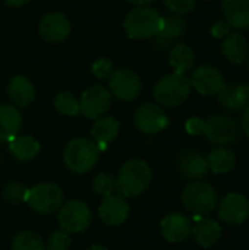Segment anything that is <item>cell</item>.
Returning a JSON list of instances; mask_svg holds the SVG:
<instances>
[{
  "mask_svg": "<svg viewBox=\"0 0 249 250\" xmlns=\"http://www.w3.org/2000/svg\"><path fill=\"white\" fill-rule=\"evenodd\" d=\"M153 180L150 166L139 158L126 161L117 176L116 189L123 198H135L144 193Z\"/></svg>",
  "mask_w": 249,
  "mask_h": 250,
  "instance_id": "obj_1",
  "label": "cell"
},
{
  "mask_svg": "<svg viewBox=\"0 0 249 250\" xmlns=\"http://www.w3.org/2000/svg\"><path fill=\"white\" fill-rule=\"evenodd\" d=\"M98 154L100 151L94 141L88 138H75L66 145L63 160L72 173L85 174L97 164Z\"/></svg>",
  "mask_w": 249,
  "mask_h": 250,
  "instance_id": "obj_2",
  "label": "cell"
},
{
  "mask_svg": "<svg viewBox=\"0 0 249 250\" xmlns=\"http://www.w3.org/2000/svg\"><path fill=\"white\" fill-rule=\"evenodd\" d=\"M161 25L163 18L158 15V12L147 6H138L136 9L131 10L123 22L128 37L134 40H147L156 37L160 32Z\"/></svg>",
  "mask_w": 249,
  "mask_h": 250,
  "instance_id": "obj_3",
  "label": "cell"
},
{
  "mask_svg": "<svg viewBox=\"0 0 249 250\" xmlns=\"http://www.w3.org/2000/svg\"><path fill=\"white\" fill-rule=\"evenodd\" d=\"M191 81L182 73L163 76L154 86V98L166 107H176L185 103L191 94Z\"/></svg>",
  "mask_w": 249,
  "mask_h": 250,
  "instance_id": "obj_4",
  "label": "cell"
},
{
  "mask_svg": "<svg viewBox=\"0 0 249 250\" xmlns=\"http://www.w3.org/2000/svg\"><path fill=\"white\" fill-rule=\"evenodd\" d=\"M182 202L194 215H208L217 208V192L205 182H192L183 189Z\"/></svg>",
  "mask_w": 249,
  "mask_h": 250,
  "instance_id": "obj_5",
  "label": "cell"
},
{
  "mask_svg": "<svg viewBox=\"0 0 249 250\" xmlns=\"http://www.w3.org/2000/svg\"><path fill=\"white\" fill-rule=\"evenodd\" d=\"M25 202L34 212L48 215L60 208L63 202V192L57 185L41 183L31 189H26Z\"/></svg>",
  "mask_w": 249,
  "mask_h": 250,
  "instance_id": "obj_6",
  "label": "cell"
},
{
  "mask_svg": "<svg viewBox=\"0 0 249 250\" xmlns=\"http://www.w3.org/2000/svg\"><path fill=\"white\" fill-rule=\"evenodd\" d=\"M59 223L66 233L78 234L85 231L91 224V211L82 201H68L59 212Z\"/></svg>",
  "mask_w": 249,
  "mask_h": 250,
  "instance_id": "obj_7",
  "label": "cell"
},
{
  "mask_svg": "<svg viewBox=\"0 0 249 250\" xmlns=\"http://www.w3.org/2000/svg\"><path fill=\"white\" fill-rule=\"evenodd\" d=\"M112 105V92L103 85H94L85 89L79 100V113L88 119L103 117Z\"/></svg>",
  "mask_w": 249,
  "mask_h": 250,
  "instance_id": "obj_8",
  "label": "cell"
},
{
  "mask_svg": "<svg viewBox=\"0 0 249 250\" xmlns=\"http://www.w3.org/2000/svg\"><path fill=\"white\" fill-rule=\"evenodd\" d=\"M110 92L120 101L135 100L142 88L139 76L131 69H117L110 75L109 81Z\"/></svg>",
  "mask_w": 249,
  "mask_h": 250,
  "instance_id": "obj_9",
  "label": "cell"
},
{
  "mask_svg": "<svg viewBox=\"0 0 249 250\" xmlns=\"http://www.w3.org/2000/svg\"><path fill=\"white\" fill-rule=\"evenodd\" d=\"M135 126L139 132L145 135H154L164 130L169 126V119L160 105L153 103H145L135 111Z\"/></svg>",
  "mask_w": 249,
  "mask_h": 250,
  "instance_id": "obj_10",
  "label": "cell"
},
{
  "mask_svg": "<svg viewBox=\"0 0 249 250\" xmlns=\"http://www.w3.org/2000/svg\"><path fill=\"white\" fill-rule=\"evenodd\" d=\"M239 127L236 122L227 116L216 114L205 120L204 135L207 139L216 145H226L236 139Z\"/></svg>",
  "mask_w": 249,
  "mask_h": 250,
  "instance_id": "obj_11",
  "label": "cell"
},
{
  "mask_svg": "<svg viewBox=\"0 0 249 250\" xmlns=\"http://www.w3.org/2000/svg\"><path fill=\"white\" fill-rule=\"evenodd\" d=\"M219 218L227 224L239 226L249 217V201L241 193H229L219 204Z\"/></svg>",
  "mask_w": 249,
  "mask_h": 250,
  "instance_id": "obj_12",
  "label": "cell"
},
{
  "mask_svg": "<svg viewBox=\"0 0 249 250\" xmlns=\"http://www.w3.org/2000/svg\"><path fill=\"white\" fill-rule=\"evenodd\" d=\"M191 85L201 95H216L225 85V78L222 72L214 66H200L194 70L191 78Z\"/></svg>",
  "mask_w": 249,
  "mask_h": 250,
  "instance_id": "obj_13",
  "label": "cell"
},
{
  "mask_svg": "<svg viewBox=\"0 0 249 250\" xmlns=\"http://www.w3.org/2000/svg\"><path fill=\"white\" fill-rule=\"evenodd\" d=\"M100 218L104 224L117 227L125 223L129 214V205L120 193H112L104 196L100 208H98Z\"/></svg>",
  "mask_w": 249,
  "mask_h": 250,
  "instance_id": "obj_14",
  "label": "cell"
},
{
  "mask_svg": "<svg viewBox=\"0 0 249 250\" xmlns=\"http://www.w3.org/2000/svg\"><path fill=\"white\" fill-rule=\"evenodd\" d=\"M70 34V22L60 12L47 13L40 22V35L48 42H60Z\"/></svg>",
  "mask_w": 249,
  "mask_h": 250,
  "instance_id": "obj_15",
  "label": "cell"
},
{
  "mask_svg": "<svg viewBox=\"0 0 249 250\" xmlns=\"http://www.w3.org/2000/svg\"><path fill=\"white\" fill-rule=\"evenodd\" d=\"M191 233V220L181 212L169 214L161 221V234L170 243H182L189 237Z\"/></svg>",
  "mask_w": 249,
  "mask_h": 250,
  "instance_id": "obj_16",
  "label": "cell"
},
{
  "mask_svg": "<svg viewBox=\"0 0 249 250\" xmlns=\"http://www.w3.org/2000/svg\"><path fill=\"white\" fill-rule=\"evenodd\" d=\"M179 170L189 180H200L208 173L207 158L194 149H186L179 155Z\"/></svg>",
  "mask_w": 249,
  "mask_h": 250,
  "instance_id": "obj_17",
  "label": "cell"
},
{
  "mask_svg": "<svg viewBox=\"0 0 249 250\" xmlns=\"http://www.w3.org/2000/svg\"><path fill=\"white\" fill-rule=\"evenodd\" d=\"M223 15L229 26L235 29H248L249 0H223Z\"/></svg>",
  "mask_w": 249,
  "mask_h": 250,
  "instance_id": "obj_18",
  "label": "cell"
},
{
  "mask_svg": "<svg viewBox=\"0 0 249 250\" xmlns=\"http://www.w3.org/2000/svg\"><path fill=\"white\" fill-rule=\"evenodd\" d=\"M192 233L197 243L204 249L213 248L222 239V227L211 218H198L195 227H192Z\"/></svg>",
  "mask_w": 249,
  "mask_h": 250,
  "instance_id": "obj_19",
  "label": "cell"
},
{
  "mask_svg": "<svg viewBox=\"0 0 249 250\" xmlns=\"http://www.w3.org/2000/svg\"><path fill=\"white\" fill-rule=\"evenodd\" d=\"M217 95L222 105L230 110H241L249 104V85L225 83Z\"/></svg>",
  "mask_w": 249,
  "mask_h": 250,
  "instance_id": "obj_20",
  "label": "cell"
},
{
  "mask_svg": "<svg viewBox=\"0 0 249 250\" xmlns=\"http://www.w3.org/2000/svg\"><path fill=\"white\" fill-rule=\"evenodd\" d=\"M7 94L12 103L18 107H26L35 100V88L25 76H15L9 82Z\"/></svg>",
  "mask_w": 249,
  "mask_h": 250,
  "instance_id": "obj_21",
  "label": "cell"
},
{
  "mask_svg": "<svg viewBox=\"0 0 249 250\" xmlns=\"http://www.w3.org/2000/svg\"><path fill=\"white\" fill-rule=\"evenodd\" d=\"M22 126V117L13 105H0V141L10 142L18 136Z\"/></svg>",
  "mask_w": 249,
  "mask_h": 250,
  "instance_id": "obj_22",
  "label": "cell"
},
{
  "mask_svg": "<svg viewBox=\"0 0 249 250\" xmlns=\"http://www.w3.org/2000/svg\"><path fill=\"white\" fill-rule=\"evenodd\" d=\"M119 122L113 117H100L95 120L92 129H91V135L97 144L98 151H104L107 148V144L112 142L117 135H119Z\"/></svg>",
  "mask_w": 249,
  "mask_h": 250,
  "instance_id": "obj_23",
  "label": "cell"
},
{
  "mask_svg": "<svg viewBox=\"0 0 249 250\" xmlns=\"http://www.w3.org/2000/svg\"><path fill=\"white\" fill-rule=\"evenodd\" d=\"M222 53L223 56L230 62V63H235V64H239L242 63L249 54V44L248 40L239 34V32H235V34H229L225 40V42L222 44Z\"/></svg>",
  "mask_w": 249,
  "mask_h": 250,
  "instance_id": "obj_24",
  "label": "cell"
},
{
  "mask_svg": "<svg viewBox=\"0 0 249 250\" xmlns=\"http://www.w3.org/2000/svg\"><path fill=\"white\" fill-rule=\"evenodd\" d=\"M186 29V22L176 13L163 18V25L157 37V44L160 47H167L175 40H178Z\"/></svg>",
  "mask_w": 249,
  "mask_h": 250,
  "instance_id": "obj_25",
  "label": "cell"
},
{
  "mask_svg": "<svg viewBox=\"0 0 249 250\" xmlns=\"http://www.w3.org/2000/svg\"><path fill=\"white\" fill-rule=\"evenodd\" d=\"M10 154L19 161H31L40 152V144L32 136H15L9 144Z\"/></svg>",
  "mask_w": 249,
  "mask_h": 250,
  "instance_id": "obj_26",
  "label": "cell"
},
{
  "mask_svg": "<svg viewBox=\"0 0 249 250\" xmlns=\"http://www.w3.org/2000/svg\"><path fill=\"white\" fill-rule=\"evenodd\" d=\"M207 163H208V168L213 173H216V174H226V173H229V171H232L235 168L236 157H235L233 151H230L229 148L219 146V148L213 149L208 154Z\"/></svg>",
  "mask_w": 249,
  "mask_h": 250,
  "instance_id": "obj_27",
  "label": "cell"
},
{
  "mask_svg": "<svg viewBox=\"0 0 249 250\" xmlns=\"http://www.w3.org/2000/svg\"><path fill=\"white\" fill-rule=\"evenodd\" d=\"M169 62H170V64L175 67L176 73L185 75L188 70H191V69L194 67V63H195V53H194V50H192L189 45H186V44H176V45H173V48L170 50Z\"/></svg>",
  "mask_w": 249,
  "mask_h": 250,
  "instance_id": "obj_28",
  "label": "cell"
},
{
  "mask_svg": "<svg viewBox=\"0 0 249 250\" xmlns=\"http://www.w3.org/2000/svg\"><path fill=\"white\" fill-rule=\"evenodd\" d=\"M12 250H45V245L37 233L21 231L13 237Z\"/></svg>",
  "mask_w": 249,
  "mask_h": 250,
  "instance_id": "obj_29",
  "label": "cell"
},
{
  "mask_svg": "<svg viewBox=\"0 0 249 250\" xmlns=\"http://www.w3.org/2000/svg\"><path fill=\"white\" fill-rule=\"evenodd\" d=\"M54 108L65 116H76L79 113V101L70 92H59L54 98Z\"/></svg>",
  "mask_w": 249,
  "mask_h": 250,
  "instance_id": "obj_30",
  "label": "cell"
},
{
  "mask_svg": "<svg viewBox=\"0 0 249 250\" xmlns=\"http://www.w3.org/2000/svg\"><path fill=\"white\" fill-rule=\"evenodd\" d=\"M92 188L97 193L103 195V196H109L116 190V180L113 176L101 173L97 177H94L92 180Z\"/></svg>",
  "mask_w": 249,
  "mask_h": 250,
  "instance_id": "obj_31",
  "label": "cell"
},
{
  "mask_svg": "<svg viewBox=\"0 0 249 250\" xmlns=\"http://www.w3.org/2000/svg\"><path fill=\"white\" fill-rule=\"evenodd\" d=\"M25 195L26 189L19 183H7L3 189V198L12 205H19L25 202Z\"/></svg>",
  "mask_w": 249,
  "mask_h": 250,
  "instance_id": "obj_32",
  "label": "cell"
},
{
  "mask_svg": "<svg viewBox=\"0 0 249 250\" xmlns=\"http://www.w3.org/2000/svg\"><path fill=\"white\" fill-rule=\"evenodd\" d=\"M70 246V237L69 233L65 230H57L53 231L45 243V250H68Z\"/></svg>",
  "mask_w": 249,
  "mask_h": 250,
  "instance_id": "obj_33",
  "label": "cell"
},
{
  "mask_svg": "<svg viewBox=\"0 0 249 250\" xmlns=\"http://www.w3.org/2000/svg\"><path fill=\"white\" fill-rule=\"evenodd\" d=\"M164 4L173 13L185 15V13L192 12L195 6V0H164Z\"/></svg>",
  "mask_w": 249,
  "mask_h": 250,
  "instance_id": "obj_34",
  "label": "cell"
},
{
  "mask_svg": "<svg viewBox=\"0 0 249 250\" xmlns=\"http://www.w3.org/2000/svg\"><path fill=\"white\" fill-rule=\"evenodd\" d=\"M112 62L109 59H98L94 64H92V73L100 78V79H104L107 76L112 75Z\"/></svg>",
  "mask_w": 249,
  "mask_h": 250,
  "instance_id": "obj_35",
  "label": "cell"
},
{
  "mask_svg": "<svg viewBox=\"0 0 249 250\" xmlns=\"http://www.w3.org/2000/svg\"><path fill=\"white\" fill-rule=\"evenodd\" d=\"M205 127V120L200 117H192L186 122V132L189 135H203Z\"/></svg>",
  "mask_w": 249,
  "mask_h": 250,
  "instance_id": "obj_36",
  "label": "cell"
},
{
  "mask_svg": "<svg viewBox=\"0 0 249 250\" xmlns=\"http://www.w3.org/2000/svg\"><path fill=\"white\" fill-rule=\"evenodd\" d=\"M229 31H230V26L226 21H217L213 28H211V34L213 37L216 38H223V37H227L229 35Z\"/></svg>",
  "mask_w": 249,
  "mask_h": 250,
  "instance_id": "obj_37",
  "label": "cell"
},
{
  "mask_svg": "<svg viewBox=\"0 0 249 250\" xmlns=\"http://www.w3.org/2000/svg\"><path fill=\"white\" fill-rule=\"evenodd\" d=\"M242 129H244V133L249 138V104L245 107V111L242 116Z\"/></svg>",
  "mask_w": 249,
  "mask_h": 250,
  "instance_id": "obj_38",
  "label": "cell"
},
{
  "mask_svg": "<svg viewBox=\"0 0 249 250\" xmlns=\"http://www.w3.org/2000/svg\"><path fill=\"white\" fill-rule=\"evenodd\" d=\"M26 1L28 0H4V3L9 4V6H12V7H19V6L25 4Z\"/></svg>",
  "mask_w": 249,
  "mask_h": 250,
  "instance_id": "obj_39",
  "label": "cell"
},
{
  "mask_svg": "<svg viewBox=\"0 0 249 250\" xmlns=\"http://www.w3.org/2000/svg\"><path fill=\"white\" fill-rule=\"evenodd\" d=\"M126 1H129L132 4H136V6H145V4H148V3H151L154 0H126Z\"/></svg>",
  "mask_w": 249,
  "mask_h": 250,
  "instance_id": "obj_40",
  "label": "cell"
},
{
  "mask_svg": "<svg viewBox=\"0 0 249 250\" xmlns=\"http://www.w3.org/2000/svg\"><path fill=\"white\" fill-rule=\"evenodd\" d=\"M87 250H107V249H106V248H103V246H98V245H97V246H91L90 249H87Z\"/></svg>",
  "mask_w": 249,
  "mask_h": 250,
  "instance_id": "obj_41",
  "label": "cell"
},
{
  "mask_svg": "<svg viewBox=\"0 0 249 250\" xmlns=\"http://www.w3.org/2000/svg\"><path fill=\"white\" fill-rule=\"evenodd\" d=\"M247 59H248V67H249V54H248V57H247Z\"/></svg>",
  "mask_w": 249,
  "mask_h": 250,
  "instance_id": "obj_42",
  "label": "cell"
}]
</instances>
